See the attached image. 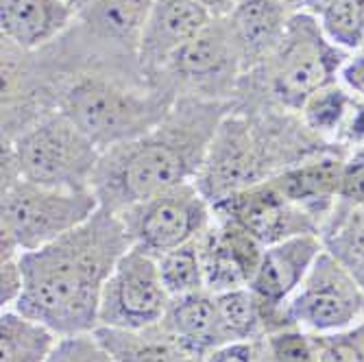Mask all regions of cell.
I'll return each instance as SVG.
<instances>
[{"instance_id": "1", "label": "cell", "mask_w": 364, "mask_h": 362, "mask_svg": "<svg viewBox=\"0 0 364 362\" xmlns=\"http://www.w3.org/2000/svg\"><path fill=\"white\" fill-rule=\"evenodd\" d=\"M129 247L120 216L101 208L73 232L20 255L24 290L14 310L59 336L94 332L103 288Z\"/></svg>"}, {"instance_id": "2", "label": "cell", "mask_w": 364, "mask_h": 362, "mask_svg": "<svg viewBox=\"0 0 364 362\" xmlns=\"http://www.w3.org/2000/svg\"><path fill=\"white\" fill-rule=\"evenodd\" d=\"M234 103L179 94L146 134L103 151L92 183L101 208L120 212L175 186L194 181L220 120Z\"/></svg>"}, {"instance_id": "3", "label": "cell", "mask_w": 364, "mask_h": 362, "mask_svg": "<svg viewBox=\"0 0 364 362\" xmlns=\"http://www.w3.org/2000/svg\"><path fill=\"white\" fill-rule=\"evenodd\" d=\"M166 83L134 85L105 73L73 75L57 90V110L103 151L157 127L177 101Z\"/></svg>"}, {"instance_id": "4", "label": "cell", "mask_w": 364, "mask_h": 362, "mask_svg": "<svg viewBox=\"0 0 364 362\" xmlns=\"http://www.w3.org/2000/svg\"><path fill=\"white\" fill-rule=\"evenodd\" d=\"M103 149L59 110L3 140V181L26 179L65 190H92Z\"/></svg>"}, {"instance_id": "5", "label": "cell", "mask_w": 364, "mask_h": 362, "mask_svg": "<svg viewBox=\"0 0 364 362\" xmlns=\"http://www.w3.org/2000/svg\"><path fill=\"white\" fill-rule=\"evenodd\" d=\"M101 210L94 190H65L26 179L3 181L0 260L20 257L73 232Z\"/></svg>"}, {"instance_id": "6", "label": "cell", "mask_w": 364, "mask_h": 362, "mask_svg": "<svg viewBox=\"0 0 364 362\" xmlns=\"http://www.w3.org/2000/svg\"><path fill=\"white\" fill-rule=\"evenodd\" d=\"M347 53L329 42L316 16L294 11L286 36L273 57L262 65L273 101L290 112H301L318 90L336 83Z\"/></svg>"}, {"instance_id": "7", "label": "cell", "mask_w": 364, "mask_h": 362, "mask_svg": "<svg viewBox=\"0 0 364 362\" xmlns=\"http://www.w3.org/2000/svg\"><path fill=\"white\" fill-rule=\"evenodd\" d=\"M131 247L155 257L194 243L210 227L214 208L194 181L159 192L116 212Z\"/></svg>"}, {"instance_id": "8", "label": "cell", "mask_w": 364, "mask_h": 362, "mask_svg": "<svg viewBox=\"0 0 364 362\" xmlns=\"http://www.w3.org/2000/svg\"><path fill=\"white\" fill-rule=\"evenodd\" d=\"M286 319L314 336L347 332L364 319V288L323 249L286 304Z\"/></svg>"}, {"instance_id": "9", "label": "cell", "mask_w": 364, "mask_h": 362, "mask_svg": "<svg viewBox=\"0 0 364 362\" xmlns=\"http://www.w3.org/2000/svg\"><path fill=\"white\" fill-rule=\"evenodd\" d=\"M271 177L267 142L259 138L249 116L229 112L216 129L194 183L214 206L229 194Z\"/></svg>"}, {"instance_id": "10", "label": "cell", "mask_w": 364, "mask_h": 362, "mask_svg": "<svg viewBox=\"0 0 364 362\" xmlns=\"http://www.w3.org/2000/svg\"><path fill=\"white\" fill-rule=\"evenodd\" d=\"M171 294L159 275L157 257L129 247L114 267L98 308V327L146 330L168 310Z\"/></svg>"}, {"instance_id": "11", "label": "cell", "mask_w": 364, "mask_h": 362, "mask_svg": "<svg viewBox=\"0 0 364 362\" xmlns=\"http://www.w3.org/2000/svg\"><path fill=\"white\" fill-rule=\"evenodd\" d=\"M240 75H245L242 59L227 18H214L168 61L155 83H166L175 92L188 90V96L227 101V94H234Z\"/></svg>"}, {"instance_id": "12", "label": "cell", "mask_w": 364, "mask_h": 362, "mask_svg": "<svg viewBox=\"0 0 364 362\" xmlns=\"http://www.w3.org/2000/svg\"><path fill=\"white\" fill-rule=\"evenodd\" d=\"M212 208L214 214L245 227L264 247L321 232L318 218L304 206L290 201L271 179L229 194L227 199L214 203Z\"/></svg>"}, {"instance_id": "13", "label": "cell", "mask_w": 364, "mask_h": 362, "mask_svg": "<svg viewBox=\"0 0 364 362\" xmlns=\"http://www.w3.org/2000/svg\"><path fill=\"white\" fill-rule=\"evenodd\" d=\"M321 253L323 243L318 234L294 236L264 249L259 269L249 284L259 302L264 334L292 327L286 319V304L304 284Z\"/></svg>"}, {"instance_id": "14", "label": "cell", "mask_w": 364, "mask_h": 362, "mask_svg": "<svg viewBox=\"0 0 364 362\" xmlns=\"http://www.w3.org/2000/svg\"><path fill=\"white\" fill-rule=\"evenodd\" d=\"M205 277V290L212 294L247 288L264 255V247L245 227L214 214L210 227L196 238Z\"/></svg>"}, {"instance_id": "15", "label": "cell", "mask_w": 364, "mask_h": 362, "mask_svg": "<svg viewBox=\"0 0 364 362\" xmlns=\"http://www.w3.org/2000/svg\"><path fill=\"white\" fill-rule=\"evenodd\" d=\"M214 16L196 0H153L138 48V70L155 83L168 61L201 33Z\"/></svg>"}, {"instance_id": "16", "label": "cell", "mask_w": 364, "mask_h": 362, "mask_svg": "<svg viewBox=\"0 0 364 362\" xmlns=\"http://www.w3.org/2000/svg\"><path fill=\"white\" fill-rule=\"evenodd\" d=\"M153 0H81L79 33L92 55L124 57L138 65V48Z\"/></svg>"}, {"instance_id": "17", "label": "cell", "mask_w": 364, "mask_h": 362, "mask_svg": "<svg viewBox=\"0 0 364 362\" xmlns=\"http://www.w3.org/2000/svg\"><path fill=\"white\" fill-rule=\"evenodd\" d=\"M294 9L282 0H238L227 24L238 46L245 73L267 63L282 44Z\"/></svg>"}, {"instance_id": "18", "label": "cell", "mask_w": 364, "mask_h": 362, "mask_svg": "<svg viewBox=\"0 0 364 362\" xmlns=\"http://www.w3.org/2000/svg\"><path fill=\"white\" fill-rule=\"evenodd\" d=\"M77 11L70 0H0L3 42L22 53L44 48L77 22Z\"/></svg>"}, {"instance_id": "19", "label": "cell", "mask_w": 364, "mask_h": 362, "mask_svg": "<svg viewBox=\"0 0 364 362\" xmlns=\"http://www.w3.org/2000/svg\"><path fill=\"white\" fill-rule=\"evenodd\" d=\"M161 323L179 343L203 358L229 345L220 325L216 297L208 290L171 299Z\"/></svg>"}, {"instance_id": "20", "label": "cell", "mask_w": 364, "mask_h": 362, "mask_svg": "<svg viewBox=\"0 0 364 362\" xmlns=\"http://www.w3.org/2000/svg\"><path fill=\"white\" fill-rule=\"evenodd\" d=\"M345 171L347 164L338 159H316L308 164H296V166L290 169H282L271 177V181L282 194H286L290 201L304 206L323 225L327 212L321 210V206H332L336 201L332 196L341 194Z\"/></svg>"}, {"instance_id": "21", "label": "cell", "mask_w": 364, "mask_h": 362, "mask_svg": "<svg viewBox=\"0 0 364 362\" xmlns=\"http://www.w3.org/2000/svg\"><path fill=\"white\" fill-rule=\"evenodd\" d=\"M94 334L101 339L114 362H203L205 358L179 343L164 323L146 330H114L96 327Z\"/></svg>"}, {"instance_id": "22", "label": "cell", "mask_w": 364, "mask_h": 362, "mask_svg": "<svg viewBox=\"0 0 364 362\" xmlns=\"http://www.w3.org/2000/svg\"><path fill=\"white\" fill-rule=\"evenodd\" d=\"M318 236L323 249L364 288V208L336 196Z\"/></svg>"}, {"instance_id": "23", "label": "cell", "mask_w": 364, "mask_h": 362, "mask_svg": "<svg viewBox=\"0 0 364 362\" xmlns=\"http://www.w3.org/2000/svg\"><path fill=\"white\" fill-rule=\"evenodd\" d=\"M59 334L14 308L0 314V362H46Z\"/></svg>"}, {"instance_id": "24", "label": "cell", "mask_w": 364, "mask_h": 362, "mask_svg": "<svg viewBox=\"0 0 364 362\" xmlns=\"http://www.w3.org/2000/svg\"><path fill=\"white\" fill-rule=\"evenodd\" d=\"M216 297V308L220 316V325L227 343H251L264 336V321H262V310L259 302L253 294V290L238 288L214 294Z\"/></svg>"}, {"instance_id": "25", "label": "cell", "mask_w": 364, "mask_h": 362, "mask_svg": "<svg viewBox=\"0 0 364 362\" xmlns=\"http://www.w3.org/2000/svg\"><path fill=\"white\" fill-rule=\"evenodd\" d=\"M316 20L323 36L343 53L364 50V0H329Z\"/></svg>"}, {"instance_id": "26", "label": "cell", "mask_w": 364, "mask_h": 362, "mask_svg": "<svg viewBox=\"0 0 364 362\" xmlns=\"http://www.w3.org/2000/svg\"><path fill=\"white\" fill-rule=\"evenodd\" d=\"M157 265H159L161 282L166 286L171 299L205 290V277H203L201 255H198L196 240L159 255Z\"/></svg>"}, {"instance_id": "27", "label": "cell", "mask_w": 364, "mask_h": 362, "mask_svg": "<svg viewBox=\"0 0 364 362\" xmlns=\"http://www.w3.org/2000/svg\"><path fill=\"white\" fill-rule=\"evenodd\" d=\"M353 98L343 85H327L318 90L310 101L304 105L301 114L308 129L316 131L321 136H336L343 131V124L351 112Z\"/></svg>"}, {"instance_id": "28", "label": "cell", "mask_w": 364, "mask_h": 362, "mask_svg": "<svg viewBox=\"0 0 364 362\" xmlns=\"http://www.w3.org/2000/svg\"><path fill=\"white\" fill-rule=\"evenodd\" d=\"M264 343L271 362H316L314 339L299 327H282L264 334Z\"/></svg>"}, {"instance_id": "29", "label": "cell", "mask_w": 364, "mask_h": 362, "mask_svg": "<svg viewBox=\"0 0 364 362\" xmlns=\"http://www.w3.org/2000/svg\"><path fill=\"white\" fill-rule=\"evenodd\" d=\"M46 362H114V358L94 332H79L59 336Z\"/></svg>"}, {"instance_id": "30", "label": "cell", "mask_w": 364, "mask_h": 362, "mask_svg": "<svg viewBox=\"0 0 364 362\" xmlns=\"http://www.w3.org/2000/svg\"><path fill=\"white\" fill-rule=\"evenodd\" d=\"M316 362H364V349L353 327L336 334H312Z\"/></svg>"}, {"instance_id": "31", "label": "cell", "mask_w": 364, "mask_h": 362, "mask_svg": "<svg viewBox=\"0 0 364 362\" xmlns=\"http://www.w3.org/2000/svg\"><path fill=\"white\" fill-rule=\"evenodd\" d=\"M24 290V271L20 257L0 260V304L3 310L16 308Z\"/></svg>"}, {"instance_id": "32", "label": "cell", "mask_w": 364, "mask_h": 362, "mask_svg": "<svg viewBox=\"0 0 364 362\" xmlns=\"http://www.w3.org/2000/svg\"><path fill=\"white\" fill-rule=\"evenodd\" d=\"M341 85L358 98H364V50L353 53L345 59L338 73Z\"/></svg>"}, {"instance_id": "33", "label": "cell", "mask_w": 364, "mask_h": 362, "mask_svg": "<svg viewBox=\"0 0 364 362\" xmlns=\"http://www.w3.org/2000/svg\"><path fill=\"white\" fill-rule=\"evenodd\" d=\"M203 362H262L257 341L251 343H231L212 351Z\"/></svg>"}, {"instance_id": "34", "label": "cell", "mask_w": 364, "mask_h": 362, "mask_svg": "<svg viewBox=\"0 0 364 362\" xmlns=\"http://www.w3.org/2000/svg\"><path fill=\"white\" fill-rule=\"evenodd\" d=\"M198 5H203L214 18H225L236 7L238 0H196Z\"/></svg>"}, {"instance_id": "35", "label": "cell", "mask_w": 364, "mask_h": 362, "mask_svg": "<svg viewBox=\"0 0 364 362\" xmlns=\"http://www.w3.org/2000/svg\"><path fill=\"white\" fill-rule=\"evenodd\" d=\"M327 3H329V0H301V9L312 14V16H316Z\"/></svg>"}, {"instance_id": "36", "label": "cell", "mask_w": 364, "mask_h": 362, "mask_svg": "<svg viewBox=\"0 0 364 362\" xmlns=\"http://www.w3.org/2000/svg\"><path fill=\"white\" fill-rule=\"evenodd\" d=\"M353 332H355V336L360 339V345H362V349H364V319L353 327Z\"/></svg>"}, {"instance_id": "37", "label": "cell", "mask_w": 364, "mask_h": 362, "mask_svg": "<svg viewBox=\"0 0 364 362\" xmlns=\"http://www.w3.org/2000/svg\"><path fill=\"white\" fill-rule=\"evenodd\" d=\"M282 3H286V5L292 7L294 11H299V9H301V0H282Z\"/></svg>"}, {"instance_id": "38", "label": "cell", "mask_w": 364, "mask_h": 362, "mask_svg": "<svg viewBox=\"0 0 364 362\" xmlns=\"http://www.w3.org/2000/svg\"><path fill=\"white\" fill-rule=\"evenodd\" d=\"M353 161H358V164H362V166H364V144L358 149V153L353 155Z\"/></svg>"}, {"instance_id": "39", "label": "cell", "mask_w": 364, "mask_h": 362, "mask_svg": "<svg viewBox=\"0 0 364 362\" xmlns=\"http://www.w3.org/2000/svg\"><path fill=\"white\" fill-rule=\"evenodd\" d=\"M70 3H75V5H79V3H81V0H70Z\"/></svg>"}]
</instances>
